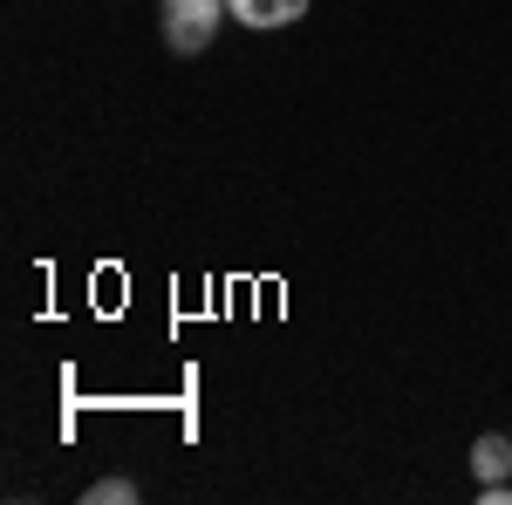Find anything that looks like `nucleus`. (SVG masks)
Here are the masks:
<instances>
[{
	"mask_svg": "<svg viewBox=\"0 0 512 505\" xmlns=\"http://www.w3.org/2000/svg\"><path fill=\"white\" fill-rule=\"evenodd\" d=\"M472 471H478V485L512 478V437H506V430H485V437L472 444Z\"/></svg>",
	"mask_w": 512,
	"mask_h": 505,
	"instance_id": "7ed1b4c3",
	"label": "nucleus"
},
{
	"mask_svg": "<svg viewBox=\"0 0 512 505\" xmlns=\"http://www.w3.org/2000/svg\"><path fill=\"white\" fill-rule=\"evenodd\" d=\"M233 7L226 0H158V21H164V41L178 48V55H205L212 35H219V21H226Z\"/></svg>",
	"mask_w": 512,
	"mask_h": 505,
	"instance_id": "f257e3e1",
	"label": "nucleus"
},
{
	"mask_svg": "<svg viewBox=\"0 0 512 505\" xmlns=\"http://www.w3.org/2000/svg\"><path fill=\"white\" fill-rule=\"evenodd\" d=\"M478 499H485V505H512V485H506V478H499V485H478Z\"/></svg>",
	"mask_w": 512,
	"mask_h": 505,
	"instance_id": "39448f33",
	"label": "nucleus"
},
{
	"mask_svg": "<svg viewBox=\"0 0 512 505\" xmlns=\"http://www.w3.org/2000/svg\"><path fill=\"white\" fill-rule=\"evenodd\" d=\"M226 7H233V21H246V28H294L308 14V0H226Z\"/></svg>",
	"mask_w": 512,
	"mask_h": 505,
	"instance_id": "f03ea898",
	"label": "nucleus"
},
{
	"mask_svg": "<svg viewBox=\"0 0 512 505\" xmlns=\"http://www.w3.org/2000/svg\"><path fill=\"white\" fill-rule=\"evenodd\" d=\"M82 499L89 505H137V485H130V478H96Z\"/></svg>",
	"mask_w": 512,
	"mask_h": 505,
	"instance_id": "20e7f679",
	"label": "nucleus"
}]
</instances>
